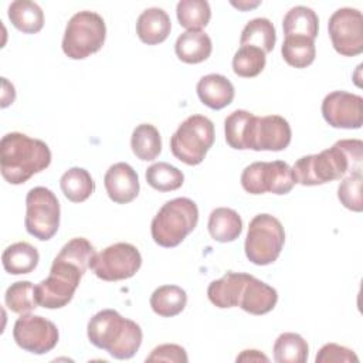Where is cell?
I'll use <instances>...</instances> for the list:
<instances>
[{"label": "cell", "mask_w": 363, "mask_h": 363, "mask_svg": "<svg viewBox=\"0 0 363 363\" xmlns=\"http://www.w3.org/2000/svg\"><path fill=\"white\" fill-rule=\"evenodd\" d=\"M95 255L96 251L86 238L69 240L54 258L50 275L35 285L38 306L45 309L65 306L72 299Z\"/></svg>", "instance_id": "cell-1"}, {"label": "cell", "mask_w": 363, "mask_h": 363, "mask_svg": "<svg viewBox=\"0 0 363 363\" xmlns=\"http://www.w3.org/2000/svg\"><path fill=\"white\" fill-rule=\"evenodd\" d=\"M363 142L360 139H340L332 147L316 155L298 159L292 167L295 183L318 186L340 180L345 176L362 172Z\"/></svg>", "instance_id": "cell-2"}, {"label": "cell", "mask_w": 363, "mask_h": 363, "mask_svg": "<svg viewBox=\"0 0 363 363\" xmlns=\"http://www.w3.org/2000/svg\"><path fill=\"white\" fill-rule=\"evenodd\" d=\"M51 163V150L40 139L10 132L0 142V170L10 184H23Z\"/></svg>", "instance_id": "cell-3"}, {"label": "cell", "mask_w": 363, "mask_h": 363, "mask_svg": "<svg viewBox=\"0 0 363 363\" xmlns=\"http://www.w3.org/2000/svg\"><path fill=\"white\" fill-rule=\"evenodd\" d=\"M86 335L95 347L106 350L119 360L133 357L143 339L140 326L115 309H102L95 313L88 322Z\"/></svg>", "instance_id": "cell-4"}, {"label": "cell", "mask_w": 363, "mask_h": 363, "mask_svg": "<svg viewBox=\"0 0 363 363\" xmlns=\"http://www.w3.org/2000/svg\"><path fill=\"white\" fill-rule=\"evenodd\" d=\"M197 204L187 197L166 201L150 224L153 241L164 248L177 247L197 225Z\"/></svg>", "instance_id": "cell-5"}, {"label": "cell", "mask_w": 363, "mask_h": 363, "mask_svg": "<svg viewBox=\"0 0 363 363\" xmlns=\"http://www.w3.org/2000/svg\"><path fill=\"white\" fill-rule=\"evenodd\" d=\"M106 38L104 18L89 10L75 13L67 23L62 37V51L71 60H84L98 52Z\"/></svg>", "instance_id": "cell-6"}, {"label": "cell", "mask_w": 363, "mask_h": 363, "mask_svg": "<svg viewBox=\"0 0 363 363\" xmlns=\"http://www.w3.org/2000/svg\"><path fill=\"white\" fill-rule=\"evenodd\" d=\"M214 125L204 115H191L184 119L170 138V150L180 162L200 164L214 143Z\"/></svg>", "instance_id": "cell-7"}, {"label": "cell", "mask_w": 363, "mask_h": 363, "mask_svg": "<svg viewBox=\"0 0 363 363\" xmlns=\"http://www.w3.org/2000/svg\"><path fill=\"white\" fill-rule=\"evenodd\" d=\"M285 242L281 221L267 213L257 214L248 225L245 237V255L255 265H269L279 257Z\"/></svg>", "instance_id": "cell-8"}, {"label": "cell", "mask_w": 363, "mask_h": 363, "mask_svg": "<svg viewBox=\"0 0 363 363\" xmlns=\"http://www.w3.org/2000/svg\"><path fill=\"white\" fill-rule=\"evenodd\" d=\"M60 201L47 187H33L26 196L24 225L40 241L52 238L60 227Z\"/></svg>", "instance_id": "cell-9"}, {"label": "cell", "mask_w": 363, "mask_h": 363, "mask_svg": "<svg viewBox=\"0 0 363 363\" xmlns=\"http://www.w3.org/2000/svg\"><path fill=\"white\" fill-rule=\"evenodd\" d=\"M241 186L250 194H288L295 186V177L286 162H254L242 170Z\"/></svg>", "instance_id": "cell-10"}, {"label": "cell", "mask_w": 363, "mask_h": 363, "mask_svg": "<svg viewBox=\"0 0 363 363\" xmlns=\"http://www.w3.org/2000/svg\"><path fill=\"white\" fill-rule=\"evenodd\" d=\"M140 265L142 255L135 245L116 242L98 252L89 268L99 279L113 282L132 278L139 271Z\"/></svg>", "instance_id": "cell-11"}, {"label": "cell", "mask_w": 363, "mask_h": 363, "mask_svg": "<svg viewBox=\"0 0 363 363\" xmlns=\"http://www.w3.org/2000/svg\"><path fill=\"white\" fill-rule=\"evenodd\" d=\"M328 31L333 48L340 55L354 57L363 52V16L357 9L336 10L329 18Z\"/></svg>", "instance_id": "cell-12"}, {"label": "cell", "mask_w": 363, "mask_h": 363, "mask_svg": "<svg viewBox=\"0 0 363 363\" xmlns=\"http://www.w3.org/2000/svg\"><path fill=\"white\" fill-rule=\"evenodd\" d=\"M13 339L26 352L45 354L57 346L60 333L51 320L40 315L24 313L13 326Z\"/></svg>", "instance_id": "cell-13"}, {"label": "cell", "mask_w": 363, "mask_h": 363, "mask_svg": "<svg viewBox=\"0 0 363 363\" xmlns=\"http://www.w3.org/2000/svg\"><path fill=\"white\" fill-rule=\"evenodd\" d=\"M322 116L337 129H359L363 123V98L346 91H333L322 101Z\"/></svg>", "instance_id": "cell-14"}, {"label": "cell", "mask_w": 363, "mask_h": 363, "mask_svg": "<svg viewBox=\"0 0 363 363\" xmlns=\"http://www.w3.org/2000/svg\"><path fill=\"white\" fill-rule=\"evenodd\" d=\"M291 138V126L285 118L279 115L254 116L250 129L248 149L257 152H279L288 147Z\"/></svg>", "instance_id": "cell-15"}, {"label": "cell", "mask_w": 363, "mask_h": 363, "mask_svg": "<svg viewBox=\"0 0 363 363\" xmlns=\"http://www.w3.org/2000/svg\"><path fill=\"white\" fill-rule=\"evenodd\" d=\"M104 186L113 203L126 204L139 194V177L133 167L125 162L112 164L104 177Z\"/></svg>", "instance_id": "cell-16"}, {"label": "cell", "mask_w": 363, "mask_h": 363, "mask_svg": "<svg viewBox=\"0 0 363 363\" xmlns=\"http://www.w3.org/2000/svg\"><path fill=\"white\" fill-rule=\"evenodd\" d=\"M250 277V274L244 272H227L220 279L213 281L207 288L210 302L220 309L238 306L242 289Z\"/></svg>", "instance_id": "cell-17"}, {"label": "cell", "mask_w": 363, "mask_h": 363, "mask_svg": "<svg viewBox=\"0 0 363 363\" xmlns=\"http://www.w3.org/2000/svg\"><path fill=\"white\" fill-rule=\"evenodd\" d=\"M199 99L210 109L220 111L228 106L235 95L231 81L221 74H208L199 79L196 86Z\"/></svg>", "instance_id": "cell-18"}, {"label": "cell", "mask_w": 363, "mask_h": 363, "mask_svg": "<svg viewBox=\"0 0 363 363\" xmlns=\"http://www.w3.org/2000/svg\"><path fill=\"white\" fill-rule=\"evenodd\" d=\"M277 302V289L251 275L242 289L238 306L251 315H265L275 308Z\"/></svg>", "instance_id": "cell-19"}, {"label": "cell", "mask_w": 363, "mask_h": 363, "mask_svg": "<svg viewBox=\"0 0 363 363\" xmlns=\"http://www.w3.org/2000/svg\"><path fill=\"white\" fill-rule=\"evenodd\" d=\"M172 30V21L167 13L159 7H150L140 13L136 21V34L147 45L163 43Z\"/></svg>", "instance_id": "cell-20"}, {"label": "cell", "mask_w": 363, "mask_h": 363, "mask_svg": "<svg viewBox=\"0 0 363 363\" xmlns=\"http://www.w3.org/2000/svg\"><path fill=\"white\" fill-rule=\"evenodd\" d=\"M213 50L211 38L201 30L182 33L174 44L176 55L186 64H199L206 61Z\"/></svg>", "instance_id": "cell-21"}, {"label": "cell", "mask_w": 363, "mask_h": 363, "mask_svg": "<svg viewBox=\"0 0 363 363\" xmlns=\"http://www.w3.org/2000/svg\"><path fill=\"white\" fill-rule=\"evenodd\" d=\"M208 233L218 242H231L237 240L242 231V220L240 214L228 207H217L208 216Z\"/></svg>", "instance_id": "cell-22"}, {"label": "cell", "mask_w": 363, "mask_h": 363, "mask_svg": "<svg viewBox=\"0 0 363 363\" xmlns=\"http://www.w3.org/2000/svg\"><path fill=\"white\" fill-rule=\"evenodd\" d=\"M40 261V254L35 247L26 241H18L9 245L1 255L3 268L11 275L30 274L35 269Z\"/></svg>", "instance_id": "cell-23"}, {"label": "cell", "mask_w": 363, "mask_h": 363, "mask_svg": "<svg viewBox=\"0 0 363 363\" xmlns=\"http://www.w3.org/2000/svg\"><path fill=\"white\" fill-rule=\"evenodd\" d=\"M11 24L24 34H35L44 26V13L35 1L16 0L9 6Z\"/></svg>", "instance_id": "cell-24"}, {"label": "cell", "mask_w": 363, "mask_h": 363, "mask_svg": "<svg viewBox=\"0 0 363 363\" xmlns=\"http://www.w3.org/2000/svg\"><path fill=\"white\" fill-rule=\"evenodd\" d=\"M282 28L285 37L301 35L315 40L319 31V18L312 9L306 6H295L285 14Z\"/></svg>", "instance_id": "cell-25"}, {"label": "cell", "mask_w": 363, "mask_h": 363, "mask_svg": "<svg viewBox=\"0 0 363 363\" xmlns=\"http://www.w3.org/2000/svg\"><path fill=\"white\" fill-rule=\"evenodd\" d=\"M187 294L177 285H162L150 295V306L153 312L163 318H172L186 308Z\"/></svg>", "instance_id": "cell-26"}, {"label": "cell", "mask_w": 363, "mask_h": 363, "mask_svg": "<svg viewBox=\"0 0 363 363\" xmlns=\"http://www.w3.org/2000/svg\"><path fill=\"white\" fill-rule=\"evenodd\" d=\"M277 41V33L274 24L265 17H257L250 20L241 31L240 44L251 45L262 50L265 54L274 50Z\"/></svg>", "instance_id": "cell-27"}, {"label": "cell", "mask_w": 363, "mask_h": 363, "mask_svg": "<svg viewBox=\"0 0 363 363\" xmlns=\"http://www.w3.org/2000/svg\"><path fill=\"white\" fill-rule=\"evenodd\" d=\"M60 186L64 196L72 203H82L95 190V182L89 172L82 167L68 169L60 179Z\"/></svg>", "instance_id": "cell-28"}, {"label": "cell", "mask_w": 363, "mask_h": 363, "mask_svg": "<svg viewBox=\"0 0 363 363\" xmlns=\"http://www.w3.org/2000/svg\"><path fill=\"white\" fill-rule=\"evenodd\" d=\"M130 147L133 155L143 160H155L162 152V138L159 130L150 123L138 125L130 138Z\"/></svg>", "instance_id": "cell-29"}, {"label": "cell", "mask_w": 363, "mask_h": 363, "mask_svg": "<svg viewBox=\"0 0 363 363\" xmlns=\"http://www.w3.org/2000/svg\"><path fill=\"white\" fill-rule=\"evenodd\" d=\"M308 354L309 346L298 333H281L274 343V360L277 363H305Z\"/></svg>", "instance_id": "cell-30"}, {"label": "cell", "mask_w": 363, "mask_h": 363, "mask_svg": "<svg viewBox=\"0 0 363 363\" xmlns=\"http://www.w3.org/2000/svg\"><path fill=\"white\" fill-rule=\"evenodd\" d=\"M281 54L288 65L294 68H306L315 61V40L301 35L285 37Z\"/></svg>", "instance_id": "cell-31"}, {"label": "cell", "mask_w": 363, "mask_h": 363, "mask_svg": "<svg viewBox=\"0 0 363 363\" xmlns=\"http://www.w3.org/2000/svg\"><path fill=\"white\" fill-rule=\"evenodd\" d=\"M254 119V113L237 109L231 112L224 121V133L225 142L230 147L244 150L248 149V139H250V129Z\"/></svg>", "instance_id": "cell-32"}, {"label": "cell", "mask_w": 363, "mask_h": 363, "mask_svg": "<svg viewBox=\"0 0 363 363\" xmlns=\"http://www.w3.org/2000/svg\"><path fill=\"white\" fill-rule=\"evenodd\" d=\"M179 24L187 31L204 28L211 17L210 4L206 0H180L176 6Z\"/></svg>", "instance_id": "cell-33"}, {"label": "cell", "mask_w": 363, "mask_h": 363, "mask_svg": "<svg viewBox=\"0 0 363 363\" xmlns=\"http://www.w3.org/2000/svg\"><path fill=\"white\" fill-rule=\"evenodd\" d=\"M145 177L152 189L163 193L180 189L184 182L183 172L166 162H159L149 166Z\"/></svg>", "instance_id": "cell-34"}, {"label": "cell", "mask_w": 363, "mask_h": 363, "mask_svg": "<svg viewBox=\"0 0 363 363\" xmlns=\"http://www.w3.org/2000/svg\"><path fill=\"white\" fill-rule=\"evenodd\" d=\"M6 306L18 315L30 313L38 306L35 285L30 281H17L11 284L4 294Z\"/></svg>", "instance_id": "cell-35"}, {"label": "cell", "mask_w": 363, "mask_h": 363, "mask_svg": "<svg viewBox=\"0 0 363 363\" xmlns=\"http://www.w3.org/2000/svg\"><path fill=\"white\" fill-rule=\"evenodd\" d=\"M265 52L257 47L242 45L233 57V71L241 78H254L265 68Z\"/></svg>", "instance_id": "cell-36"}, {"label": "cell", "mask_w": 363, "mask_h": 363, "mask_svg": "<svg viewBox=\"0 0 363 363\" xmlns=\"http://www.w3.org/2000/svg\"><path fill=\"white\" fill-rule=\"evenodd\" d=\"M362 183H363L362 172H354V173L345 176L337 187L339 201L346 208L356 211V213H360L363 210Z\"/></svg>", "instance_id": "cell-37"}, {"label": "cell", "mask_w": 363, "mask_h": 363, "mask_svg": "<svg viewBox=\"0 0 363 363\" xmlns=\"http://www.w3.org/2000/svg\"><path fill=\"white\" fill-rule=\"evenodd\" d=\"M316 363H357L359 357L356 353L337 343L323 345L315 357Z\"/></svg>", "instance_id": "cell-38"}, {"label": "cell", "mask_w": 363, "mask_h": 363, "mask_svg": "<svg viewBox=\"0 0 363 363\" xmlns=\"http://www.w3.org/2000/svg\"><path fill=\"white\" fill-rule=\"evenodd\" d=\"M146 362H172V363H187L189 357L184 347L174 343H164L156 346Z\"/></svg>", "instance_id": "cell-39"}, {"label": "cell", "mask_w": 363, "mask_h": 363, "mask_svg": "<svg viewBox=\"0 0 363 363\" xmlns=\"http://www.w3.org/2000/svg\"><path fill=\"white\" fill-rule=\"evenodd\" d=\"M269 362V359L262 354L259 350H244L240 356H237V362Z\"/></svg>", "instance_id": "cell-40"}, {"label": "cell", "mask_w": 363, "mask_h": 363, "mask_svg": "<svg viewBox=\"0 0 363 363\" xmlns=\"http://www.w3.org/2000/svg\"><path fill=\"white\" fill-rule=\"evenodd\" d=\"M234 7H238L240 10H247V9H251V7H257L258 4H259V1H255V3H241V1H238V3H231Z\"/></svg>", "instance_id": "cell-41"}]
</instances>
